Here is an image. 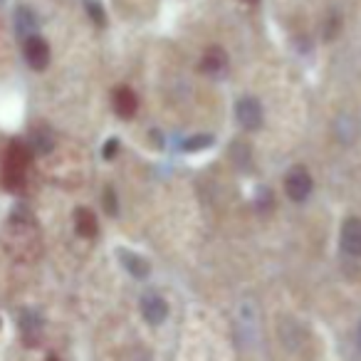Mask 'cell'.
Masks as SVG:
<instances>
[{
	"label": "cell",
	"mask_w": 361,
	"mask_h": 361,
	"mask_svg": "<svg viewBox=\"0 0 361 361\" xmlns=\"http://www.w3.org/2000/svg\"><path fill=\"white\" fill-rule=\"evenodd\" d=\"M312 188H314V183H312V176H310V171H307L305 166H292V169L287 171L285 193H287V198H290V201L305 203L307 198H310Z\"/></svg>",
	"instance_id": "obj_1"
},
{
	"label": "cell",
	"mask_w": 361,
	"mask_h": 361,
	"mask_svg": "<svg viewBox=\"0 0 361 361\" xmlns=\"http://www.w3.org/2000/svg\"><path fill=\"white\" fill-rule=\"evenodd\" d=\"M235 116L238 124L245 131H257L262 126V119H265V111H262V104L255 97H243L235 104Z\"/></svg>",
	"instance_id": "obj_2"
},
{
	"label": "cell",
	"mask_w": 361,
	"mask_h": 361,
	"mask_svg": "<svg viewBox=\"0 0 361 361\" xmlns=\"http://www.w3.org/2000/svg\"><path fill=\"white\" fill-rule=\"evenodd\" d=\"M339 245L346 255L361 257V221L359 218H349V221H344L341 233H339Z\"/></svg>",
	"instance_id": "obj_3"
},
{
	"label": "cell",
	"mask_w": 361,
	"mask_h": 361,
	"mask_svg": "<svg viewBox=\"0 0 361 361\" xmlns=\"http://www.w3.org/2000/svg\"><path fill=\"white\" fill-rule=\"evenodd\" d=\"M23 52H25V60L32 70H45V67L50 65V47H47V42L42 40L40 35L27 37Z\"/></svg>",
	"instance_id": "obj_4"
},
{
	"label": "cell",
	"mask_w": 361,
	"mask_h": 361,
	"mask_svg": "<svg viewBox=\"0 0 361 361\" xmlns=\"http://www.w3.org/2000/svg\"><path fill=\"white\" fill-rule=\"evenodd\" d=\"M141 314H144V319L149 322V324H161V322L169 317V305H166L164 297L156 295V292H146V295L141 297Z\"/></svg>",
	"instance_id": "obj_5"
},
{
	"label": "cell",
	"mask_w": 361,
	"mask_h": 361,
	"mask_svg": "<svg viewBox=\"0 0 361 361\" xmlns=\"http://www.w3.org/2000/svg\"><path fill=\"white\" fill-rule=\"evenodd\" d=\"M226 70H228L226 50L218 45H211L201 57V72H206V75H211V77H221Z\"/></svg>",
	"instance_id": "obj_6"
},
{
	"label": "cell",
	"mask_w": 361,
	"mask_h": 361,
	"mask_svg": "<svg viewBox=\"0 0 361 361\" xmlns=\"http://www.w3.org/2000/svg\"><path fill=\"white\" fill-rule=\"evenodd\" d=\"M111 104H114V111L121 119H131L136 114V109H139V99H136L134 90H129V87H116Z\"/></svg>",
	"instance_id": "obj_7"
},
{
	"label": "cell",
	"mask_w": 361,
	"mask_h": 361,
	"mask_svg": "<svg viewBox=\"0 0 361 361\" xmlns=\"http://www.w3.org/2000/svg\"><path fill=\"white\" fill-rule=\"evenodd\" d=\"M119 260H121V265L126 267V272L129 275H134L136 280H144L146 275H149V262L144 260L141 255H136V252H126V250H121L119 252Z\"/></svg>",
	"instance_id": "obj_8"
},
{
	"label": "cell",
	"mask_w": 361,
	"mask_h": 361,
	"mask_svg": "<svg viewBox=\"0 0 361 361\" xmlns=\"http://www.w3.org/2000/svg\"><path fill=\"white\" fill-rule=\"evenodd\" d=\"M37 18L30 8H18L16 11V32L20 37H30V35H37Z\"/></svg>",
	"instance_id": "obj_9"
},
{
	"label": "cell",
	"mask_w": 361,
	"mask_h": 361,
	"mask_svg": "<svg viewBox=\"0 0 361 361\" xmlns=\"http://www.w3.org/2000/svg\"><path fill=\"white\" fill-rule=\"evenodd\" d=\"M75 231H77V235H82V238H94L97 231H99L94 213L87 211V208H80V211L75 213Z\"/></svg>",
	"instance_id": "obj_10"
},
{
	"label": "cell",
	"mask_w": 361,
	"mask_h": 361,
	"mask_svg": "<svg viewBox=\"0 0 361 361\" xmlns=\"http://www.w3.org/2000/svg\"><path fill=\"white\" fill-rule=\"evenodd\" d=\"M30 144H32V151H35V154H50L55 141H52V134L47 129H37V131H32Z\"/></svg>",
	"instance_id": "obj_11"
},
{
	"label": "cell",
	"mask_w": 361,
	"mask_h": 361,
	"mask_svg": "<svg viewBox=\"0 0 361 361\" xmlns=\"http://www.w3.org/2000/svg\"><path fill=\"white\" fill-rule=\"evenodd\" d=\"M40 326H42V322H40V317L35 314V312H23L20 314V329H23V334L30 339V336H35V334H40Z\"/></svg>",
	"instance_id": "obj_12"
},
{
	"label": "cell",
	"mask_w": 361,
	"mask_h": 361,
	"mask_svg": "<svg viewBox=\"0 0 361 361\" xmlns=\"http://www.w3.org/2000/svg\"><path fill=\"white\" fill-rule=\"evenodd\" d=\"M233 161L238 164V169L250 166V146L247 144H233Z\"/></svg>",
	"instance_id": "obj_13"
},
{
	"label": "cell",
	"mask_w": 361,
	"mask_h": 361,
	"mask_svg": "<svg viewBox=\"0 0 361 361\" xmlns=\"http://www.w3.org/2000/svg\"><path fill=\"white\" fill-rule=\"evenodd\" d=\"M85 8H87V13H90V18L97 23V25H104V23H106L104 8H102L97 0H85Z\"/></svg>",
	"instance_id": "obj_14"
},
{
	"label": "cell",
	"mask_w": 361,
	"mask_h": 361,
	"mask_svg": "<svg viewBox=\"0 0 361 361\" xmlns=\"http://www.w3.org/2000/svg\"><path fill=\"white\" fill-rule=\"evenodd\" d=\"M213 144V136L211 134H198L193 136V139H188L186 144H183V149L186 151H198V149H206V146Z\"/></svg>",
	"instance_id": "obj_15"
},
{
	"label": "cell",
	"mask_w": 361,
	"mask_h": 361,
	"mask_svg": "<svg viewBox=\"0 0 361 361\" xmlns=\"http://www.w3.org/2000/svg\"><path fill=\"white\" fill-rule=\"evenodd\" d=\"M104 211L109 213V216H116V213H119V206H116V193H114V188H106V191H104Z\"/></svg>",
	"instance_id": "obj_16"
},
{
	"label": "cell",
	"mask_w": 361,
	"mask_h": 361,
	"mask_svg": "<svg viewBox=\"0 0 361 361\" xmlns=\"http://www.w3.org/2000/svg\"><path fill=\"white\" fill-rule=\"evenodd\" d=\"M116 149H119V144H116V139L106 141V144H104V159H114Z\"/></svg>",
	"instance_id": "obj_17"
},
{
	"label": "cell",
	"mask_w": 361,
	"mask_h": 361,
	"mask_svg": "<svg viewBox=\"0 0 361 361\" xmlns=\"http://www.w3.org/2000/svg\"><path fill=\"white\" fill-rule=\"evenodd\" d=\"M356 339H359V346H361V322H359V329H356Z\"/></svg>",
	"instance_id": "obj_18"
},
{
	"label": "cell",
	"mask_w": 361,
	"mask_h": 361,
	"mask_svg": "<svg viewBox=\"0 0 361 361\" xmlns=\"http://www.w3.org/2000/svg\"><path fill=\"white\" fill-rule=\"evenodd\" d=\"M245 3H257V0H245Z\"/></svg>",
	"instance_id": "obj_19"
},
{
	"label": "cell",
	"mask_w": 361,
	"mask_h": 361,
	"mask_svg": "<svg viewBox=\"0 0 361 361\" xmlns=\"http://www.w3.org/2000/svg\"><path fill=\"white\" fill-rule=\"evenodd\" d=\"M47 361H57V359H55V356H52V359H47Z\"/></svg>",
	"instance_id": "obj_20"
},
{
	"label": "cell",
	"mask_w": 361,
	"mask_h": 361,
	"mask_svg": "<svg viewBox=\"0 0 361 361\" xmlns=\"http://www.w3.org/2000/svg\"><path fill=\"white\" fill-rule=\"evenodd\" d=\"M0 3H3V0H0Z\"/></svg>",
	"instance_id": "obj_21"
}]
</instances>
